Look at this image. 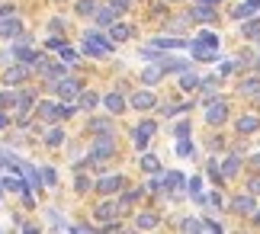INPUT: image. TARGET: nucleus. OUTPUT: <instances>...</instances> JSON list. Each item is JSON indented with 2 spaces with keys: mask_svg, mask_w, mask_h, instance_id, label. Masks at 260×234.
Listing matches in <instances>:
<instances>
[{
  "mask_svg": "<svg viewBox=\"0 0 260 234\" xmlns=\"http://www.w3.org/2000/svg\"><path fill=\"white\" fill-rule=\"evenodd\" d=\"M84 52H90V55H106L109 45L100 42V39H87V42H84Z\"/></svg>",
  "mask_w": 260,
  "mask_h": 234,
  "instance_id": "1",
  "label": "nucleus"
},
{
  "mask_svg": "<svg viewBox=\"0 0 260 234\" xmlns=\"http://www.w3.org/2000/svg\"><path fill=\"white\" fill-rule=\"evenodd\" d=\"M19 32V23L13 19V23H0V36H16Z\"/></svg>",
  "mask_w": 260,
  "mask_h": 234,
  "instance_id": "2",
  "label": "nucleus"
},
{
  "mask_svg": "<svg viewBox=\"0 0 260 234\" xmlns=\"http://www.w3.org/2000/svg\"><path fill=\"white\" fill-rule=\"evenodd\" d=\"M148 135H151V125H148V122H145V125L135 131V141H138V145H145V141H148Z\"/></svg>",
  "mask_w": 260,
  "mask_h": 234,
  "instance_id": "3",
  "label": "nucleus"
},
{
  "mask_svg": "<svg viewBox=\"0 0 260 234\" xmlns=\"http://www.w3.org/2000/svg\"><path fill=\"white\" fill-rule=\"evenodd\" d=\"M58 93H61V96H71L74 93V80H61V84H58Z\"/></svg>",
  "mask_w": 260,
  "mask_h": 234,
  "instance_id": "4",
  "label": "nucleus"
},
{
  "mask_svg": "<svg viewBox=\"0 0 260 234\" xmlns=\"http://www.w3.org/2000/svg\"><path fill=\"white\" fill-rule=\"evenodd\" d=\"M151 103H154L151 93H138V96H135V106H138V109H142V106H151Z\"/></svg>",
  "mask_w": 260,
  "mask_h": 234,
  "instance_id": "5",
  "label": "nucleus"
},
{
  "mask_svg": "<svg viewBox=\"0 0 260 234\" xmlns=\"http://www.w3.org/2000/svg\"><path fill=\"white\" fill-rule=\"evenodd\" d=\"M106 106L113 109V113H119V109H122V99H119V96H106Z\"/></svg>",
  "mask_w": 260,
  "mask_h": 234,
  "instance_id": "6",
  "label": "nucleus"
},
{
  "mask_svg": "<svg viewBox=\"0 0 260 234\" xmlns=\"http://www.w3.org/2000/svg\"><path fill=\"white\" fill-rule=\"evenodd\" d=\"M116 186H119V180H113V177H106V180H103V186H100V189H106V192H109V189H116Z\"/></svg>",
  "mask_w": 260,
  "mask_h": 234,
  "instance_id": "7",
  "label": "nucleus"
}]
</instances>
